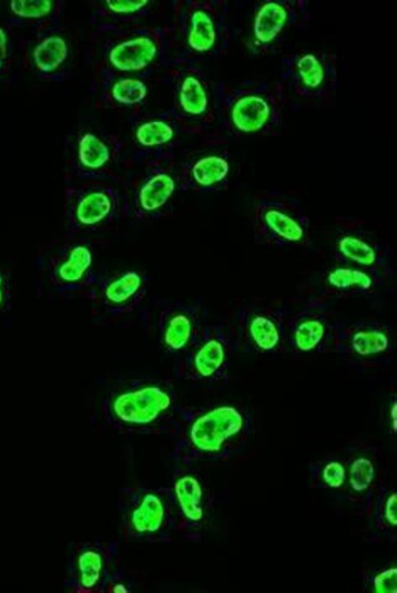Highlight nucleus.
I'll return each instance as SVG.
<instances>
[{
    "label": "nucleus",
    "instance_id": "1",
    "mask_svg": "<svg viewBox=\"0 0 397 593\" xmlns=\"http://www.w3.org/2000/svg\"><path fill=\"white\" fill-rule=\"evenodd\" d=\"M172 432V465L198 468L228 462L246 451L254 421L249 409L237 404L181 408Z\"/></svg>",
    "mask_w": 397,
    "mask_h": 593
},
{
    "label": "nucleus",
    "instance_id": "2",
    "mask_svg": "<svg viewBox=\"0 0 397 593\" xmlns=\"http://www.w3.org/2000/svg\"><path fill=\"white\" fill-rule=\"evenodd\" d=\"M169 382L153 377L124 378L111 386L100 404L106 424L128 436H156L175 428L181 412Z\"/></svg>",
    "mask_w": 397,
    "mask_h": 593
},
{
    "label": "nucleus",
    "instance_id": "3",
    "mask_svg": "<svg viewBox=\"0 0 397 593\" xmlns=\"http://www.w3.org/2000/svg\"><path fill=\"white\" fill-rule=\"evenodd\" d=\"M284 105L282 85L274 82L220 85L217 89V106L224 124L238 136L274 134L280 125Z\"/></svg>",
    "mask_w": 397,
    "mask_h": 593
},
{
    "label": "nucleus",
    "instance_id": "4",
    "mask_svg": "<svg viewBox=\"0 0 397 593\" xmlns=\"http://www.w3.org/2000/svg\"><path fill=\"white\" fill-rule=\"evenodd\" d=\"M121 536L139 544H170L177 534L169 487L130 486L118 497Z\"/></svg>",
    "mask_w": 397,
    "mask_h": 593
},
{
    "label": "nucleus",
    "instance_id": "5",
    "mask_svg": "<svg viewBox=\"0 0 397 593\" xmlns=\"http://www.w3.org/2000/svg\"><path fill=\"white\" fill-rule=\"evenodd\" d=\"M179 60L216 57L227 52L230 43L226 2H185L177 14Z\"/></svg>",
    "mask_w": 397,
    "mask_h": 593
},
{
    "label": "nucleus",
    "instance_id": "6",
    "mask_svg": "<svg viewBox=\"0 0 397 593\" xmlns=\"http://www.w3.org/2000/svg\"><path fill=\"white\" fill-rule=\"evenodd\" d=\"M253 234L268 247L301 249L311 240L308 214L300 204L282 193H269L253 209Z\"/></svg>",
    "mask_w": 397,
    "mask_h": 593
},
{
    "label": "nucleus",
    "instance_id": "7",
    "mask_svg": "<svg viewBox=\"0 0 397 593\" xmlns=\"http://www.w3.org/2000/svg\"><path fill=\"white\" fill-rule=\"evenodd\" d=\"M169 487L177 534L189 542L206 536L213 518V494L197 468L175 467Z\"/></svg>",
    "mask_w": 397,
    "mask_h": 593
},
{
    "label": "nucleus",
    "instance_id": "8",
    "mask_svg": "<svg viewBox=\"0 0 397 593\" xmlns=\"http://www.w3.org/2000/svg\"><path fill=\"white\" fill-rule=\"evenodd\" d=\"M169 38L163 28H137L120 33L104 49V78L144 73L168 52Z\"/></svg>",
    "mask_w": 397,
    "mask_h": 593
},
{
    "label": "nucleus",
    "instance_id": "9",
    "mask_svg": "<svg viewBox=\"0 0 397 593\" xmlns=\"http://www.w3.org/2000/svg\"><path fill=\"white\" fill-rule=\"evenodd\" d=\"M231 334L220 325H206L189 351L178 360L176 374L182 382L213 385L229 380Z\"/></svg>",
    "mask_w": 397,
    "mask_h": 593
},
{
    "label": "nucleus",
    "instance_id": "10",
    "mask_svg": "<svg viewBox=\"0 0 397 593\" xmlns=\"http://www.w3.org/2000/svg\"><path fill=\"white\" fill-rule=\"evenodd\" d=\"M288 313L273 304H252L238 318L237 342L244 352L277 355L288 349Z\"/></svg>",
    "mask_w": 397,
    "mask_h": 593
},
{
    "label": "nucleus",
    "instance_id": "11",
    "mask_svg": "<svg viewBox=\"0 0 397 593\" xmlns=\"http://www.w3.org/2000/svg\"><path fill=\"white\" fill-rule=\"evenodd\" d=\"M393 350L394 336L388 325L372 320L336 323L332 351L353 363L382 364Z\"/></svg>",
    "mask_w": 397,
    "mask_h": 593
},
{
    "label": "nucleus",
    "instance_id": "12",
    "mask_svg": "<svg viewBox=\"0 0 397 593\" xmlns=\"http://www.w3.org/2000/svg\"><path fill=\"white\" fill-rule=\"evenodd\" d=\"M121 210L119 192L99 183L67 192V225L71 233L95 232L113 222Z\"/></svg>",
    "mask_w": 397,
    "mask_h": 593
},
{
    "label": "nucleus",
    "instance_id": "13",
    "mask_svg": "<svg viewBox=\"0 0 397 593\" xmlns=\"http://www.w3.org/2000/svg\"><path fill=\"white\" fill-rule=\"evenodd\" d=\"M116 541H87L77 544L68 560L65 585L71 592L101 593L117 567Z\"/></svg>",
    "mask_w": 397,
    "mask_h": 593
},
{
    "label": "nucleus",
    "instance_id": "14",
    "mask_svg": "<svg viewBox=\"0 0 397 593\" xmlns=\"http://www.w3.org/2000/svg\"><path fill=\"white\" fill-rule=\"evenodd\" d=\"M175 80V116L181 130L200 131L216 119L212 90L202 71L187 65Z\"/></svg>",
    "mask_w": 397,
    "mask_h": 593
},
{
    "label": "nucleus",
    "instance_id": "15",
    "mask_svg": "<svg viewBox=\"0 0 397 593\" xmlns=\"http://www.w3.org/2000/svg\"><path fill=\"white\" fill-rule=\"evenodd\" d=\"M179 189V173L169 158L152 160L137 181L129 202L131 216L141 221L157 219Z\"/></svg>",
    "mask_w": 397,
    "mask_h": 593
},
{
    "label": "nucleus",
    "instance_id": "16",
    "mask_svg": "<svg viewBox=\"0 0 397 593\" xmlns=\"http://www.w3.org/2000/svg\"><path fill=\"white\" fill-rule=\"evenodd\" d=\"M285 78L294 94L308 99L327 98L339 85L338 60L325 52H305L285 60Z\"/></svg>",
    "mask_w": 397,
    "mask_h": 593
},
{
    "label": "nucleus",
    "instance_id": "17",
    "mask_svg": "<svg viewBox=\"0 0 397 593\" xmlns=\"http://www.w3.org/2000/svg\"><path fill=\"white\" fill-rule=\"evenodd\" d=\"M336 323L327 304L311 300L288 319V349L298 355L332 351Z\"/></svg>",
    "mask_w": 397,
    "mask_h": 593
},
{
    "label": "nucleus",
    "instance_id": "18",
    "mask_svg": "<svg viewBox=\"0 0 397 593\" xmlns=\"http://www.w3.org/2000/svg\"><path fill=\"white\" fill-rule=\"evenodd\" d=\"M346 463L342 498L352 508L369 513L381 485V460L372 447H353Z\"/></svg>",
    "mask_w": 397,
    "mask_h": 593
},
{
    "label": "nucleus",
    "instance_id": "19",
    "mask_svg": "<svg viewBox=\"0 0 397 593\" xmlns=\"http://www.w3.org/2000/svg\"><path fill=\"white\" fill-rule=\"evenodd\" d=\"M206 325L205 316L195 305L176 303L166 306L157 322L163 351L179 360L196 342Z\"/></svg>",
    "mask_w": 397,
    "mask_h": 593
},
{
    "label": "nucleus",
    "instance_id": "20",
    "mask_svg": "<svg viewBox=\"0 0 397 593\" xmlns=\"http://www.w3.org/2000/svg\"><path fill=\"white\" fill-rule=\"evenodd\" d=\"M148 291L147 276L128 270L96 281L92 286V299L109 315L120 316L135 312Z\"/></svg>",
    "mask_w": 397,
    "mask_h": 593
},
{
    "label": "nucleus",
    "instance_id": "21",
    "mask_svg": "<svg viewBox=\"0 0 397 593\" xmlns=\"http://www.w3.org/2000/svg\"><path fill=\"white\" fill-rule=\"evenodd\" d=\"M95 258L89 245L68 244L49 264V280L58 293L70 294L92 289L97 281Z\"/></svg>",
    "mask_w": 397,
    "mask_h": 593
},
{
    "label": "nucleus",
    "instance_id": "22",
    "mask_svg": "<svg viewBox=\"0 0 397 593\" xmlns=\"http://www.w3.org/2000/svg\"><path fill=\"white\" fill-rule=\"evenodd\" d=\"M121 146L115 137L89 130L81 132L71 152V168L75 177L86 181L105 179L115 167Z\"/></svg>",
    "mask_w": 397,
    "mask_h": 593
},
{
    "label": "nucleus",
    "instance_id": "23",
    "mask_svg": "<svg viewBox=\"0 0 397 593\" xmlns=\"http://www.w3.org/2000/svg\"><path fill=\"white\" fill-rule=\"evenodd\" d=\"M231 166L221 153H207L183 164L179 189L195 193H216L228 187Z\"/></svg>",
    "mask_w": 397,
    "mask_h": 593
},
{
    "label": "nucleus",
    "instance_id": "24",
    "mask_svg": "<svg viewBox=\"0 0 397 593\" xmlns=\"http://www.w3.org/2000/svg\"><path fill=\"white\" fill-rule=\"evenodd\" d=\"M335 254L344 265L360 268L383 280L392 271L388 254L382 244L360 232H346L335 242Z\"/></svg>",
    "mask_w": 397,
    "mask_h": 593
},
{
    "label": "nucleus",
    "instance_id": "25",
    "mask_svg": "<svg viewBox=\"0 0 397 593\" xmlns=\"http://www.w3.org/2000/svg\"><path fill=\"white\" fill-rule=\"evenodd\" d=\"M302 4L289 0H272L264 3L254 16L253 44L257 48L274 45L285 31L299 22Z\"/></svg>",
    "mask_w": 397,
    "mask_h": 593
},
{
    "label": "nucleus",
    "instance_id": "26",
    "mask_svg": "<svg viewBox=\"0 0 397 593\" xmlns=\"http://www.w3.org/2000/svg\"><path fill=\"white\" fill-rule=\"evenodd\" d=\"M69 57L67 38L59 34H46L31 48L27 64L36 76L52 80L63 73Z\"/></svg>",
    "mask_w": 397,
    "mask_h": 593
},
{
    "label": "nucleus",
    "instance_id": "27",
    "mask_svg": "<svg viewBox=\"0 0 397 593\" xmlns=\"http://www.w3.org/2000/svg\"><path fill=\"white\" fill-rule=\"evenodd\" d=\"M181 130L175 118L152 119L135 129L134 140L142 152L155 153V159L169 158L168 149ZM153 159V160H155Z\"/></svg>",
    "mask_w": 397,
    "mask_h": 593
},
{
    "label": "nucleus",
    "instance_id": "28",
    "mask_svg": "<svg viewBox=\"0 0 397 593\" xmlns=\"http://www.w3.org/2000/svg\"><path fill=\"white\" fill-rule=\"evenodd\" d=\"M383 279L373 273L349 267H342L330 270L325 276V285L334 293L339 295H370L381 288Z\"/></svg>",
    "mask_w": 397,
    "mask_h": 593
},
{
    "label": "nucleus",
    "instance_id": "29",
    "mask_svg": "<svg viewBox=\"0 0 397 593\" xmlns=\"http://www.w3.org/2000/svg\"><path fill=\"white\" fill-rule=\"evenodd\" d=\"M107 104L116 108L135 109L148 97L146 82L136 77L105 78Z\"/></svg>",
    "mask_w": 397,
    "mask_h": 593
},
{
    "label": "nucleus",
    "instance_id": "30",
    "mask_svg": "<svg viewBox=\"0 0 397 593\" xmlns=\"http://www.w3.org/2000/svg\"><path fill=\"white\" fill-rule=\"evenodd\" d=\"M63 3L56 0H12L9 12L13 22L25 25H45L55 22Z\"/></svg>",
    "mask_w": 397,
    "mask_h": 593
},
{
    "label": "nucleus",
    "instance_id": "31",
    "mask_svg": "<svg viewBox=\"0 0 397 593\" xmlns=\"http://www.w3.org/2000/svg\"><path fill=\"white\" fill-rule=\"evenodd\" d=\"M310 482L314 488L327 493H341L346 484V463L344 458L328 457L317 460L310 467Z\"/></svg>",
    "mask_w": 397,
    "mask_h": 593
},
{
    "label": "nucleus",
    "instance_id": "32",
    "mask_svg": "<svg viewBox=\"0 0 397 593\" xmlns=\"http://www.w3.org/2000/svg\"><path fill=\"white\" fill-rule=\"evenodd\" d=\"M370 512L376 529L381 533L392 535L397 529V493L396 489L381 486L376 491Z\"/></svg>",
    "mask_w": 397,
    "mask_h": 593
},
{
    "label": "nucleus",
    "instance_id": "33",
    "mask_svg": "<svg viewBox=\"0 0 397 593\" xmlns=\"http://www.w3.org/2000/svg\"><path fill=\"white\" fill-rule=\"evenodd\" d=\"M364 589L373 593H396L397 568L374 569L364 576Z\"/></svg>",
    "mask_w": 397,
    "mask_h": 593
},
{
    "label": "nucleus",
    "instance_id": "34",
    "mask_svg": "<svg viewBox=\"0 0 397 593\" xmlns=\"http://www.w3.org/2000/svg\"><path fill=\"white\" fill-rule=\"evenodd\" d=\"M106 12L116 17L139 15L151 4L148 0H107L104 3Z\"/></svg>",
    "mask_w": 397,
    "mask_h": 593
},
{
    "label": "nucleus",
    "instance_id": "35",
    "mask_svg": "<svg viewBox=\"0 0 397 593\" xmlns=\"http://www.w3.org/2000/svg\"><path fill=\"white\" fill-rule=\"evenodd\" d=\"M13 65V44L5 27L0 26V80L10 73Z\"/></svg>",
    "mask_w": 397,
    "mask_h": 593
},
{
    "label": "nucleus",
    "instance_id": "36",
    "mask_svg": "<svg viewBox=\"0 0 397 593\" xmlns=\"http://www.w3.org/2000/svg\"><path fill=\"white\" fill-rule=\"evenodd\" d=\"M132 591H134V588H132L131 581L121 569L117 568L106 581L101 593H130Z\"/></svg>",
    "mask_w": 397,
    "mask_h": 593
},
{
    "label": "nucleus",
    "instance_id": "37",
    "mask_svg": "<svg viewBox=\"0 0 397 593\" xmlns=\"http://www.w3.org/2000/svg\"><path fill=\"white\" fill-rule=\"evenodd\" d=\"M12 285L5 273L0 270V313H5L12 308Z\"/></svg>",
    "mask_w": 397,
    "mask_h": 593
},
{
    "label": "nucleus",
    "instance_id": "38",
    "mask_svg": "<svg viewBox=\"0 0 397 593\" xmlns=\"http://www.w3.org/2000/svg\"><path fill=\"white\" fill-rule=\"evenodd\" d=\"M396 408H397V402H396V397H394L392 412H390V416H393V421L390 423L393 435L396 434Z\"/></svg>",
    "mask_w": 397,
    "mask_h": 593
}]
</instances>
